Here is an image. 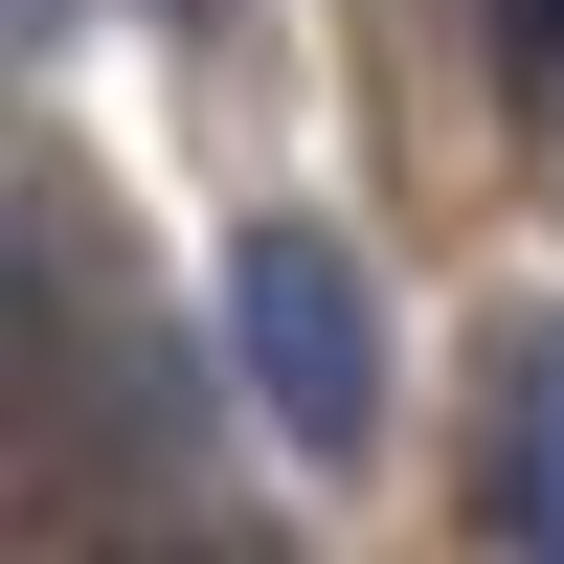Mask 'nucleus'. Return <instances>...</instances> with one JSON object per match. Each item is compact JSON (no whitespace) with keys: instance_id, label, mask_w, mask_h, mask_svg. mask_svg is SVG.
Masks as SVG:
<instances>
[{"instance_id":"obj_1","label":"nucleus","mask_w":564,"mask_h":564,"mask_svg":"<svg viewBox=\"0 0 564 564\" xmlns=\"http://www.w3.org/2000/svg\"><path fill=\"white\" fill-rule=\"evenodd\" d=\"M226 361H249V406L339 475V452H384V294H361V249L316 204L226 226Z\"/></svg>"},{"instance_id":"obj_2","label":"nucleus","mask_w":564,"mask_h":564,"mask_svg":"<svg viewBox=\"0 0 564 564\" xmlns=\"http://www.w3.org/2000/svg\"><path fill=\"white\" fill-rule=\"evenodd\" d=\"M497 430H475V497H497V564H564V316H497Z\"/></svg>"},{"instance_id":"obj_3","label":"nucleus","mask_w":564,"mask_h":564,"mask_svg":"<svg viewBox=\"0 0 564 564\" xmlns=\"http://www.w3.org/2000/svg\"><path fill=\"white\" fill-rule=\"evenodd\" d=\"M497 68H520V90H564V0H497Z\"/></svg>"},{"instance_id":"obj_4","label":"nucleus","mask_w":564,"mask_h":564,"mask_svg":"<svg viewBox=\"0 0 564 564\" xmlns=\"http://www.w3.org/2000/svg\"><path fill=\"white\" fill-rule=\"evenodd\" d=\"M159 23H226V0H159Z\"/></svg>"}]
</instances>
